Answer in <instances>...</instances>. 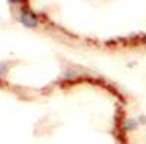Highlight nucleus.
Masks as SVG:
<instances>
[]
</instances>
